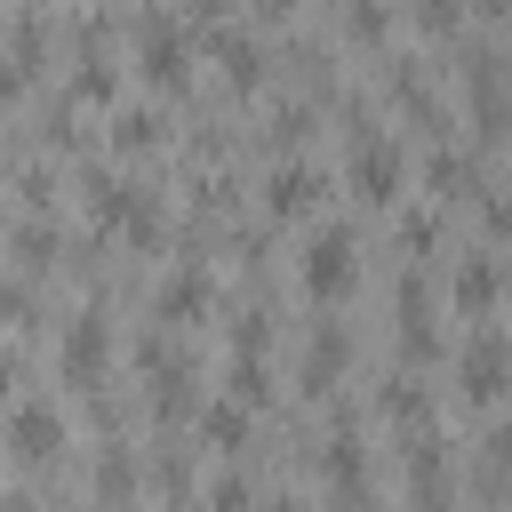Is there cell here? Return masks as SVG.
<instances>
[{
  "instance_id": "cell-1",
  "label": "cell",
  "mask_w": 512,
  "mask_h": 512,
  "mask_svg": "<svg viewBox=\"0 0 512 512\" xmlns=\"http://www.w3.org/2000/svg\"><path fill=\"white\" fill-rule=\"evenodd\" d=\"M136 64L152 88H184L192 80V32L168 16V8H144L136 16Z\"/></svg>"
},
{
  "instance_id": "cell-2",
  "label": "cell",
  "mask_w": 512,
  "mask_h": 512,
  "mask_svg": "<svg viewBox=\"0 0 512 512\" xmlns=\"http://www.w3.org/2000/svg\"><path fill=\"white\" fill-rule=\"evenodd\" d=\"M296 272H304V288H312V296H344V288L360 280V240H352L344 224H320V232L304 240Z\"/></svg>"
},
{
  "instance_id": "cell-3",
  "label": "cell",
  "mask_w": 512,
  "mask_h": 512,
  "mask_svg": "<svg viewBox=\"0 0 512 512\" xmlns=\"http://www.w3.org/2000/svg\"><path fill=\"white\" fill-rule=\"evenodd\" d=\"M400 184H408L400 144H392V136H376V128H352V192H360V200H376V208H392V200H400Z\"/></svg>"
},
{
  "instance_id": "cell-4",
  "label": "cell",
  "mask_w": 512,
  "mask_h": 512,
  "mask_svg": "<svg viewBox=\"0 0 512 512\" xmlns=\"http://www.w3.org/2000/svg\"><path fill=\"white\" fill-rule=\"evenodd\" d=\"M8 448H16L24 464H56V456H64V408H56V400H16Z\"/></svg>"
},
{
  "instance_id": "cell-5",
  "label": "cell",
  "mask_w": 512,
  "mask_h": 512,
  "mask_svg": "<svg viewBox=\"0 0 512 512\" xmlns=\"http://www.w3.org/2000/svg\"><path fill=\"white\" fill-rule=\"evenodd\" d=\"M104 368H112V320L104 312H80L64 328V376L72 384H104Z\"/></svg>"
},
{
  "instance_id": "cell-6",
  "label": "cell",
  "mask_w": 512,
  "mask_h": 512,
  "mask_svg": "<svg viewBox=\"0 0 512 512\" xmlns=\"http://www.w3.org/2000/svg\"><path fill=\"white\" fill-rule=\"evenodd\" d=\"M448 304L472 312V320H488V312L504 304V272H496V256H464V264L448 272Z\"/></svg>"
},
{
  "instance_id": "cell-7",
  "label": "cell",
  "mask_w": 512,
  "mask_h": 512,
  "mask_svg": "<svg viewBox=\"0 0 512 512\" xmlns=\"http://www.w3.org/2000/svg\"><path fill=\"white\" fill-rule=\"evenodd\" d=\"M456 376H464V392H472L480 408H488V400L504 392V336H496L488 320H480V336L464 344V360H456Z\"/></svg>"
},
{
  "instance_id": "cell-8",
  "label": "cell",
  "mask_w": 512,
  "mask_h": 512,
  "mask_svg": "<svg viewBox=\"0 0 512 512\" xmlns=\"http://www.w3.org/2000/svg\"><path fill=\"white\" fill-rule=\"evenodd\" d=\"M208 56L224 64V80H232V88H256V80H264V48H256V40L240 32V24H216Z\"/></svg>"
},
{
  "instance_id": "cell-9",
  "label": "cell",
  "mask_w": 512,
  "mask_h": 512,
  "mask_svg": "<svg viewBox=\"0 0 512 512\" xmlns=\"http://www.w3.org/2000/svg\"><path fill=\"white\" fill-rule=\"evenodd\" d=\"M272 216H312L320 208V168H304V160H288V168H272Z\"/></svg>"
},
{
  "instance_id": "cell-10",
  "label": "cell",
  "mask_w": 512,
  "mask_h": 512,
  "mask_svg": "<svg viewBox=\"0 0 512 512\" xmlns=\"http://www.w3.org/2000/svg\"><path fill=\"white\" fill-rule=\"evenodd\" d=\"M400 344H408L416 360L432 352V288H424V272L400 280Z\"/></svg>"
},
{
  "instance_id": "cell-11",
  "label": "cell",
  "mask_w": 512,
  "mask_h": 512,
  "mask_svg": "<svg viewBox=\"0 0 512 512\" xmlns=\"http://www.w3.org/2000/svg\"><path fill=\"white\" fill-rule=\"evenodd\" d=\"M208 304V272L200 264H176L168 280H160V320H184V312H200Z\"/></svg>"
},
{
  "instance_id": "cell-12",
  "label": "cell",
  "mask_w": 512,
  "mask_h": 512,
  "mask_svg": "<svg viewBox=\"0 0 512 512\" xmlns=\"http://www.w3.org/2000/svg\"><path fill=\"white\" fill-rule=\"evenodd\" d=\"M200 432H208L216 448H240V440H248V400H232V392H224V400H208Z\"/></svg>"
},
{
  "instance_id": "cell-13",
  "label": "cell",
  "mask_w": 512,
  "mask_h": 512,
  "mask_svg": "<svg viewBox=\"0 0 512 512\" xmlns=\"http://www.w3.org/2000/svg\"><path fill=\"white\" fill-rule=\"evenodd\" d=\"M328 496H368V464H360V440H336V448H328Z\"/></svg>"
},
{
  "instance_id": "cell-14",
  "label": "cell",
  "mask_w": 512,
  "mask_h": 512,
  "mask_svg": "<svg viewBox=\"0 0 512 512\" xmlns=\"http://www.w3.org/2000/svg\"><path fill=\"white\" fill-rule=\"evenodd\" d=\"M112 144L120 152H152L160 144V112H144V104L136 112H112Z\"/></svg>"
},
{
  "instance_id": "cell-15",
  "label": "cell",
  "mask_w": 512,
  "mask_h": 512,
  "mask_svg": "<svg viewBox=\"0 0 512 512\" xmlns=\"http://www.w3.org/2000/svg\"><path fill=\"white\" fill-rule=\"evenodd\" d=\"M336 368H344V336L328 328V336H312V360H304V384H312V392H328V384H336Z\"/></svg>"
},
{
  "instance_id": "cell-16",
  "label": "cell",
  "mask_w": 512,
  "mask_h": 512,
  "mask_svg": "<svg viewBox=\"0 0 512 512\" xmlns=\"http://www.w3.org/2000/svg\"><path fill=\"white\" fill-rule=\"evenodd\" d=\"M384 416H400V424H424V416H432V392H424V384H408V376H400V384H392V392H384Z\"/></svg>"
},
{
  "instance_id": "cell-17",
  "label": "cell",
  "mask_w": 512,
  "mask_h": 512,
  "mask_svg": "<svg viewBox=\"0 0 512 512\" xmlns=\"http://www.w3.org/2000/svg\"><path fill=\"white\" fill-rule=\"evenodd\" d=\"M264 392H272V376H264V360H248V352H240V368H232V400H248V408H264Z\"/></svg>"
},
{
  "instance_id": "cell-18",
  "label": "cell",
  "mask_w": 512,
  "mask_h": 512,
  "mask_svg": "<svg viewBox=\"0 0 512 512\" xmlns=\"http://www.w3.org/2000/svg\"><path fill=\"white\" fill-rule=\"evenodd\" d=\"M16 248H24V264H48V256H56V232H48V224H24Z\"/></svg>"
},
{
  "instance_id": "cell-19",
  "label": "cell",
  "mask_w": 512,
  "mask_h": 512,
  "mask_svg": "<svg viewBox=\"0 0 512 512\" xmlns=\"http://www.w3.org/2000/svg\"><path fill=\"white\" fill-rule=\"evenodd\" d=\"M264 336H272L264 312H240V320H232V352H264Z\"/></svg>"
},
{
  "instance_id": "cell-20",
  "label": "cell",
  "mask_w": 512,
  "mask_h": 512,
  "mask_svg": "<svg viewBox=\"0 0 512 512\" xmlns=\"http://www.w3.org/2000/svg\"><path fill=\"white\" fill-rule=\"evenodd\" d=\"M216 8H224V0H184V16H216Z\"/></svg>"
},
{
  "instance_id": "cell-21",
  "label": "cell",
  "mask_w": 512,
  "mask_h": 512,
  "mask_svg": "<svg viewBox=\"0 0 512 512\" xmlns=\"http://www.w3.org/2000/svg\"><path fill=\"white\" fill-rule=\"evenodd\" d=\"M8 384H16V352H0V392H8Z\"/></svg>"
},
{
  "instance_id": "cell-22",
  "label": "cell",
  "mask_w": 512,
  "mask_h": 512,
  "mask_svg": "<svg viewBox=\"0 0 512 512\" xmlns=\"http://www.w3.org/2000/svg\"><path fill=\"white\" fill-rule=\"evenodd\" d=\"M256 8H264V16H280V8H288V0H256Z\"/></svg>"
}]
</instances>
